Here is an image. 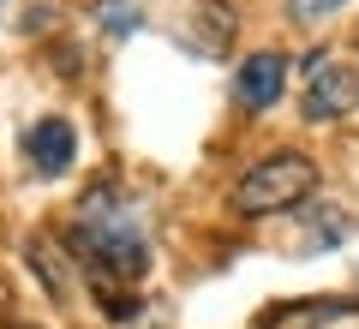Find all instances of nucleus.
Masks as SVG:
<instances>
[{
  "instance_id": "1a4fd4ad",
  "label": "nucleus",
  "mask_w": 359,
  "mask_h": 329,
  "mask_svg": "<svg viewBox=\"0 0 359 329\" xmlns=\"http://www.w3.org/2000/svg\"><path fill=\"white\" fill-rule=\"evenodd\" d=\"M347 0H287V18L294 25H323V18H335Z\"/></svg>"
},
{
  "instance_id": "6e6552de",
  "label": "nucleus",
  "mask_w": 359,
  "mask_h": 329,
  "mask_svg": "<svg viewBox=\"0 0 359 329\" xmlns=\"http://www.w3.org/2000/svg\"><path fill=\"white\" fill-rule=\"evenodd\" d=\"M96 25H102V36L126 42V36H138V30H144V13L132 6V0H96Z\"/></svg>"
},
{
  "instance_id": "423d86ee",
  "label": "nucleus",
  "mask_w": 359,
  "mask_h": 329,
  "mask_svg": "<svg viewBox=\"0 0 359 329\" xmlns=\"http://www.w3.org/2000/svg\"><path fill=\"white\" fill-rule=\"evenodd\" d=\"M299 252H330V246H341L347 234H353V222H347L341 203H306L299 210Z\"/></svg>"
},
{
  "instance_id": "7ed1b4c3",
  "label": "nucleus",
  "mask_w": 359,
  "mask_h": 329,
  "mask_svg": "<svg viewBox=\"0 0 359 329\" xmlns=\"http://www.w3.org/2000/svg\"><path fill=\"white\" fill-rule=\"evenodd\" d=\"M299 114L311 120V126H330V120L353 114L359 108V66H347L341 54H311L306 66H299Z\"/></svg>"
},
{
  "instance_id": "39448f33",
  "label": "nucleus",
  "mask_w": 359,
  "mask_h": 329,
  "mask_svg": "<svg viewBox=\"0 0 359 329\" xmlns=\"http://www.w3.org/2000/svg\"><path fill=\"white\" fill-rule=\"evenodd\" d=\"M282 84H287V60L282 54H245L240 72H233V102H240L245 114H264V108H276L282 102Z\"/></svg>"
},
{
  "instance_id": "0eeeda50",
  "label": "nucleus",
  "mask_w": 359,
  "mask_h": 329,
  "mask_svg": "<svg viewBox=\"0 0 359 329\" xmlns=\"http://www.w3.org/2000/svg\"><path fill=\"white\" fill-rule=\"evenodd\" d=\"M269 323H294V329H359V300H306L299 311H282Z\"/></svg>"
},
{
  "instance_id": "f257e3e1",
  "label": "nucleus",
  "mask_w": 359,
  "mask_h": 329,
  "mask_svg": "<svg viewBox=\"0 0 359 329\" xmlns=\"http://www.w3.org/2000/svg\"><path fill=\"white\" fill-rule=\"evenodd\" d=\"M66 240H72L78 264L90 269V281L102 293L150 276V210L126 186H114V180H96L78 198Z\"/></svg>"
},
{
  "instance_id": "20e7f679",
  "label": "nucleus",
  "mask_w": 359,
  "mask_h": 329,
  "mask_svg": "<svg viewBox=\"0 0 359 329\" xmlns=\"http://www.w3.org/2000/svg\"><path fill=\"white\" fill-rule=\"evenodd\" d=\"M72 156H78V132H72V120H66V114H42L36 126L25 132V162H30V174L60 180L66 168H72Z\"/></svg>"
},
{
  "instance_id": "f03ea898",
  "label": "nucleus",
  "mask_w": 359,
  "mask_h": 329,
  "mask_svg": "<svg viewBox=\"0 0 359 329\" xmlns=\"http://www.w3.org/2000/svg\"><path fill=\"white\" fill-rule=\"evenodd\" d=\"M311 186H318V168H311V156H299V150H276V156L252 162L240 180H233V215L257 222V215L299 210V203L311 198Z\"/></svg>"
}]
</instances>
